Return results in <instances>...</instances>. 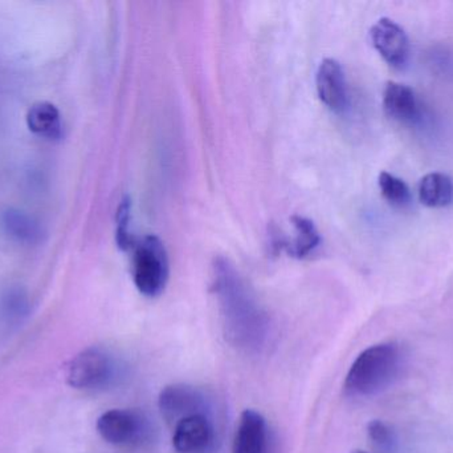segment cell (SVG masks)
I'll return each instance as SVG.
<instances>
[{
	"label": "cell",
	"instance_id": "cell-19",
	"mask_svg": "<svg viewBox=\"0 0 453 453\" xmlns=\"http://www.w3.org/2000/svg\"><path fill=\"white\" fill-rule=\"evenodd\" d=\"M130 202L129 197H125L119 204V210H117V245L119 249L129 250L134 245L135 239L130 236L129 233V221H130Z\"/></svg>",
	"mask_w": 453,
	"mask_h": 453
},
{
	"label": "cell",
	"instance_id": "cell-13",
	"mask_svg": "<svg viewBox=\"0 0 453 453\" xmlns=\"http://www.w3.org/2000/svg\"><path fill=\"white\" fill-rule=\"evenodd\" d=\"M420 202L428 207H446L453 202V181L444 173H430L420 180Z\"/></svg>",
	"mask_w": 453,
	"mask_h": 453
},
{
	"label": "cell",
	"instance_id": "cell-16",
	"mask_svg": "<svg viewBox=\"0 0 453 453\" xmlns=\"http://www.w3.org/2000/svg\"><path fill=\"white\" fill-rule=\"evenodd\" d=\"M29 311V301L20 287H11L0 295V316L5 322L15 324L23 321Z\"/></svg>",
	"mask_w": 453,
	"mask_h": 453
},
{
	"label": "cell",
	"instance_id": "cell-3",
	"mask_svg": "<svg viewBox=\"0 0 453 453\" xmlns=\"http://www.w3.org/2000/svg\"><path fill=\"white\" fill-rule=\"evenodd\" d=\"M133 279L141 294L156 298L169 281V257L164 242L157 236H145L133 245Z\"/></svg>",
	"mask_w": 453,
	"mask_h": 453
},
{
	"label": "cell",
	"instance_id": "cell-10",
	"mask_svg": "<svg viewBox=\"0 0 453 453\" xmlns=\"http://www.w3.org/2000/svg\"><path fill=\"white\" fill-rule=\"evenodd\" d=\"M317 92L325 105L332 111L342 112L348 106V87L345 72L334 59H325L317 71Z\"/></svg>",
	"mask_w": 453,
	"mask_h": 453
},
{
	"label": "cell",
	"instance_id": "cell-1",
	"mask_svg": "<svg viewBox=\"0 0 453 453\" xmlns=\"http://www.w3.org/2000/svg\"><path fill=\"white\" fill-rule=\"evenodd\" d=\"M214 292L229 345L247 354L261 353L271 334L268 316L225 258L215 260Z\"/></svg>",
	"mask_w": 453,
	"mask_h": 453
},
{
	"label": "cell",
	"instance_id": "cell-4",
	"mask_svg": "<svg viewBox=\"0 0 453 453\" xmlns=\"http://www.w3.org/2000/svg\"><path fill=\"white\" fill-rule=\"evenodd\" d=\"M97 431L106 443L117 447L140 446L150 435L148 420L130 410L106 411L98 418Z\"/></svg>",
	"mask_w": 453,
	"mask_h": 453
},
{
	"label": "cell",
	"instance_id": "cell-18",
	"mask_svg": "<svg viewBox=\"0 0 453 453\" xmlns=\"http://www.w3.org/2000/svg\"><path fill=\"white\" fill-rule=\"evenodd\" d=\"M370 441L380 453H395L398 449V439L395 433L380 420H372L367 427Z\"/></svg>",
	"mask_w": 453,
	"mask_h": 453
},
{
	"label": "cell",
	"instance_id": "cell-2",
	"mask_svg": "<svg viewBox=\"0 0 453 453\" xmlns=\"http://www.w3.org/2000/svg\"><path fill=\"white\" fill-rule=\"evenodd\" d=\"M404 355L396 343H380L362 351L351 364L345 380V391L353 398H372L394 385Z\"/></svg>",
	"mask_w": 453,
	"mask_h": 453
},
{
	"label": "cell",
	"instance_id": "cell-11",
	"mask_svg": "<svg viewBox=\"0 0 453 453\" xmlns=\"http://www.w3.org/2000/svg\"><path fill=\"white\" fill-rule=\"evenodd\" d=\"M417 95L411 88L390 82L383 90V108L391 119L401 122H414L419 119L420 108Z\"/></svg>",
	"mask_w": 453,
	"mask_h": 453
},
{
	"label": "cell",
	"instance_id": "cell-14",
	"mask_svg": "<svg viewBox=\"0 0 453 453\" xmlns=\"http://www.w3.org/2000/svg\"><path fill=\"white\" fill-rule=\"evenodd\" d=\"M2 223L5 233L16 242L24 245H36L42 241V230L39 223L21 210H5Z\"/></svg>",
	"mask_w": 453,
	"mask_h": 453
},
{
	"label": "cell",
	"instance_id": "cell-9",
	"mask_svg": "<svg viewBox=\"0 0 453 453\" xmlns=\"http://www.w3.org/2000/svg\"><path fill=\"white\" fill-rule=\"evenodd\" d=\"M214 443V427L206 414L186 418L174 426L173 446L178 453H206Z\"/></svg>",
	"mask_w": 453,
	"mask_h": 453
},
{
	"label": "cell",
	"instance_id": "cell-15",
	"mask_svg": "<svg viewBox=\"0 0 453 453\" xmlns=\"http://www.w3.org/2000/svg\"><path fill=\"white\" fill-rule=\"evenodd\" d=\"M292 223L296 229V237L292 242H287L282 249L296 258H305L314 252L321 244V236L313 221L301 215H293Z\"/></svg>",
	"mask_w": 453,
	"mask_h": 453
},
{
	"label": "cell",
	"instance_id": "cell-5",
	"mask_svg": "<svg viewBox=\"0 0 453 453\" xmlns=\"http://www.w3.org/2000/svg\"><path fill=\"white\" fill-rule=\"evenodd\" d=\"M113 377V359L106 351L92 348L74 356L69 364L66 379L72 387L95 390L108 386Z\"/></svg>",
	"mask_w": 453,
	"mask_h": 453
},
{
	"label": "cell",
	"instance_id": "cell-6",
	"mask_svg": "<svg viewBox=\"0 0 453 453\" xmlns=\"http://www.w3.org/2000/svg\"><path fill=\"white\" fill-rule=\"evenodd\" d=\"M159 411L169 425H178L180 420L194 415L206 414L203 395L194 387L186 385H172L159 394Z\"/></svg>",
	"mask_w": 453,
	"mask_h": 453
},
{
	"label": "cell",
	"instance_id": "cell-17",
	"mask_svg": "<svg viewBox=\"0 0 453 453\" xmlns=\"http://www.w3.org/2000/svg\"><path fill=\"white\" fill-rule=\"evenodd\" d=\"M378 184H380L383 199L388 204L399 209H404L411 204V191L401 178L395 177L391 173L382 172L378 178Z\"/></svg>",
	"mask_w": 453,
	"mask_h": 453
},
{
	"label": "cell",
	"instance_id": "cell-7",
	"mask_svg": "<svg viewBox=\"0 0 453 453\" xmlns=\"http://www.w3.org/2000/svg\"><path fill=\"white\" fill-rule=\"evenodd\" d=\"M372 45L386 63L394 68L406 66L410 58V40L404 29L391 19H380L370 31Z\"/></svg>",
	"mask_w": 453,
	"mask_h": 453
},
{
	"label": "cell",
	"instance_id": "cell-20",
	"mask_svg": "<svg viewBox=\"0 0 453 453\" xmlns=\"http://www.w3.org/2000/svg\"><path fill=\"white\" fill-rule=\"evenodd\" d=\"M351 453H367V452H365V451H353Z\"/></svg>",
	"mask_w": 453,
	"mask_h": 453
},
{
	"label": "cell",
	"instance_id": "cell-12",
	"mask_svg": "<svg viewBox=\"0 0 453 453\" xmlns=\"http://www.w3.org/2000/svg\"><path fill=\"white\" fill-rule=\"evenodd\" d=\"M27 125L32 133L47 140H60L63 136L60 112L48 101H37L28 109Z\"/></svg>",
	"mask_w": 453,
	"mask_h": 453
},
{
	"label": "cell",
	"instance_id": "cell-8",
	"mask_svg": "<svg viewBox=\"0 0 453 453\" xmlns=\"http://www.w3.org/2000/svg\"><path fill=\"white\" fill-rule=\"evenodd\" d=\"M232 453H271L268 423L260 412L245 410L240 415Z\"/></svg>",
	"mask_w": 453,
	"mask_h": 453
}]
</instances>
